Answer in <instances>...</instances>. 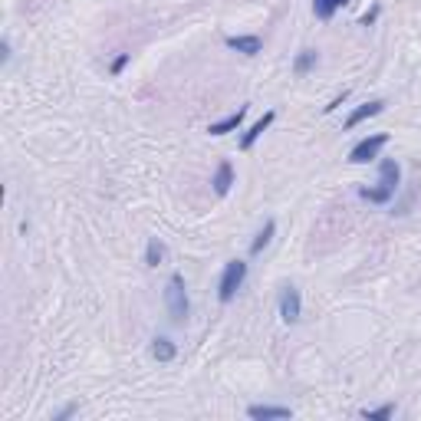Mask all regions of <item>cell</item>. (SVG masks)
I'll return each mask as SVG.
<instances>
[{"mask_svg":"<svg viewBox=\"0 0 421 421\" xmlns=\"http://www.w3.org/2000/svg\"><path fill=\"white\" fill-rule=\"evenodd\" d=\"M73 412H76V405H66V408H63V412H59V415H53V418H57V421H63V418H69V415H73Z\"/></svg>","mask_w":421,"mask_h":421,"instance_id":"obj_20","label":"cell"},{"mask_svg":"<svg viewBox=\"0 0 421 421\" xmlns=\"http://www.w3.org/2000/svg\"><path fill=\"white\" fill-rule=\"evenodd\" d=\"M385 145H389V135H385V132L369 135V138H362V142H355L352 152H349V165H365V162H372V158H379V152H382Z\"/></svg>","mask_w":421,"mask_h":421,"instance_id":"obj_4","label":"cell"},{"mask_svg":"<svg viewBox=\"0 0 421 421\" xmlns=\"http://www.w3.org/2000/svg\"><path fill=\"white\" fill-rule=\"evenodd\" d=\"M0 49H4V63H10V40H4V47Z\"/></svg>","mask_w":421,"mask_h":421,"instance_id":"obj_21","label":"cell"},{"mask_svg":"<svg viewBox=\"0 0 421 421\" xmlns=\"http://www.w3.org/2000/svg\"><path fill=\"white\" fill-rule=\"evenodd\" d=\"M273 119H277L273 112H263V119H257V122L250 125V132H244V138H240V148H244V152H250V148H254V142H257L260 135H263L270 125H273Z\"/></svg>","mask_w":421,"mask_h":421,"instance_id":"obj_7","label":"cell"},{"mask_svg":"<svg viewBox=\"0 0 421 421\" xmlns=\"http://www.w3.org/2000/svg\"><path fill=\"white\" fill-rule=\"evenodd\" d=\"M392 415H395V405H382V408H365L362 418H369V421H385V418H392Z\"/></svg>","mask_w":421,"mask_h":421,"instance_id":"obj_17","label":"cell"},{"mask_svg":"<svg viewBox=\"0 0 421 421\" xmlns=\"http://www.w3.org/2000/svg\"><path fill=\"white\" fill-rule=\"evenodd\" d=\"M398 184H402V165L395 162V158H382L379 165V184L375 188H359V198L369 204H389L398 191Z\"/></svg>","mask_w":421,"mask_h":421,"instance_id":"obj_1","label":"cell"},{"mask_svg":"<svg viewBox=\"0 0 421 421\" xmlns=\"http://www.w3.org/2000/svg\"><path fill=\"white\" fill-rule=\"evenodd\" d=\"M273 234H277V220H267V224H263V230H260L257 237H254V244H250V254L257 257L260 250H263L270 240H273Z\"/></svg>","mask_w":421,"mask_h":421,"instance_id":"obj_14","label":"cell"},{"mask_svg":"<svg viewBox=\"0 0 421 421\" xmlns=\"http://www.w3.org/2000/svg\"><path fill=\"white\" fill-rule=\"evenodd\" d=\"M210 184H214V194H218V198H224V194L230 191V184H234V165L220 162L218 172H214V178H210Z\"/></svg>","mask_w":421,"mask_h":421,"instance_id":"obj_8","label":"cell"},{"mask_svg":"<svg viewBox=\"0 0 421 421\" xmlns=\"http://www.w3.org/2000/svg\"><path fill=\"white\" fill-rule=\"evenodd\" d=\"M349 0H313V13L316 20H333L336 10H343Z\"/></svg>","mask_w":421,"mask_h":421,"instance_id":"obj_13","label":"cell"},{"mask_svg":"<svg viewBox=\"0 0 421 421\" xmlns=\"http://www.w3.org/2000/svg\"><path fill=\"white\" fill-rule=\"evenodd\" d=\"M162 260H165V244L158 237H152L148 247H145V263H148V267H158Z\"/></svg>","mask_w":421,"mask_h":421,"instance_id":"obj_15","label":"cell"},{"mask_svg":"<svg viewBox=\"0 0 421 421\" xmlns=\"http://www.w3.org/2000/svg\"><path fill=\"white\" fill-rule=\"evenodd\" d=\"M247 280V260H227L224 263V273H220V283H218V300L220 303H230L237 297V290L244 287Z\"/></svg>","mask_w":421,"mask_h":421,"instance_id":"obj_3","label":"cell"},{"mask_svg":"<svg viewBox=\"0 0 421 421\" xmlns=\"http://www.w3.org/2000/svg\"><path fill=\"white\" fill-rule=\"evenodd\" d=\"M224 43H227V49H237L244 57H257L260 49H263V40L260 37H227Z\"/></svg>","mask_w":421,"mask_h":421,"instance_id":"obj_9","label":"cell"},{"mask_svg":"<svg viewBox=\"0 0 421 421\" xmlns=\"http://www.w3.org/2000/svg\"><path fill=\"white\" fill-rule=\"evenodd\" d=\"M174 355H178V345H174L168 336H155L152 339V359H158V362H172Z\"/></svg>","mask_w":421,"mask_h":421,"instance_id":"obj_12","label":"cell"},{"mask_svg":"<svg viewBox=\"0 0 421 421\" xmlns=\"http://www.w3.org/2000/svg\"><path fill=\"white\" fill-rule=\"evenodd\" d=\"M385 109V102L382 99H372V102H365V105H359L349 119H345V129H355V125H362L365 119H372V115H379Z\"/></svg>","mask_w":421,"mask_h":421,"instance_id":"obj_10","label":"cell"},{"mask_svg":"<svg viewBox=\"0 0 421 421\" xmlns=\"http://www.w3.org/2000/svg\"><path fill=\"white\" fill-rule=\"evenodd\" d=\"M247 418H254V421H287V418H293V412H290L287 405H250Z\"/></svg>","mask_w":421,"mask_h":421,"instance_id":"obj_6","label":"cell"},{"mask_svg":"<svg viewBox=\"0 0 421 421\" xmlns=\"http://www.w3.org/2000/svg\"><path fill=\"white\" fill-rule=\"evenodd\" d=\"M300 316H303V297H300L297 287H283L280 293V319L287 326L300 323Z\"/></svg>","mask_w":421,"mask_h":421,"instance_id":"obj_5","label":"cell"},{"mask_svg":"<svg viewBox=\"0 0 421 421\" xmlns=\"http://www.w3.org/2000/svg\"><path fill=\"white\" fill-rule=\"evenodd\" d=\"M375 17H379V7H372V10H369V13H365V17H362V27H372V23H375Z\"/></svg>","mask_w":421,"mask_h":421,"instance_id":"obj_19","label":"cell"},{"mask_svg":"<svg viewBox=\"0 0 421 421\" xmlns=\"http://www.w3.org/2000/svg\"><path fill=\"white\" fill-rule=\"evenodd\" d=\"M165 309H168V319L174 326H184L191 316V300H188V287H184L182 273H172L165 283Z\"/></svg>","mask_w":421,"mask_h":421,"instance_id":"obj_2","label":"cell"},{"mask_svg":"<svg viewBox=\"0 0 421 421\" xmlns=\"http://www.w3.org/2000/svg\"><path fill=\"white\" fill-rule=\"evenodd\" d=\"M125 66H129V53H122V57H115V63L109 66V73H112V76H119V73H122Z\"/></svg>","mask_w":421,"mask_h":421,"instance_id":"obj_18","label":"cell"},{"mask_svg":"<svg viewBox=\"0 0 421 421\" xmlns=\"http://www.w3.org/2000/svg\"><path fill=\"white\" fill-rule=\"evenodd\" d=\"M316 59H319V57H316V49H303V53L297 57V63H293V69L303 76V73H309V69L316 66Z\"/></svg>","mask_w":421,"mask_h":421,"instance_id":"obj_16","label":"cell"},{"mask_svg":"<svg viewBox=\"0 0 421 421\" xmlns=\"http://www.w3.org/2000/svg\"><path fill=\"white\" fill-rule=\"evenodd\" d=\"M244 115H247V105H240L237 112H230L227 119H220V122H210L208 132H210V135H227V132H234V129H240Z\"/></svg>","mask_w":421,"mask_h":421,"instance_id":"obj_11","label":"cell"}]
</instances>
